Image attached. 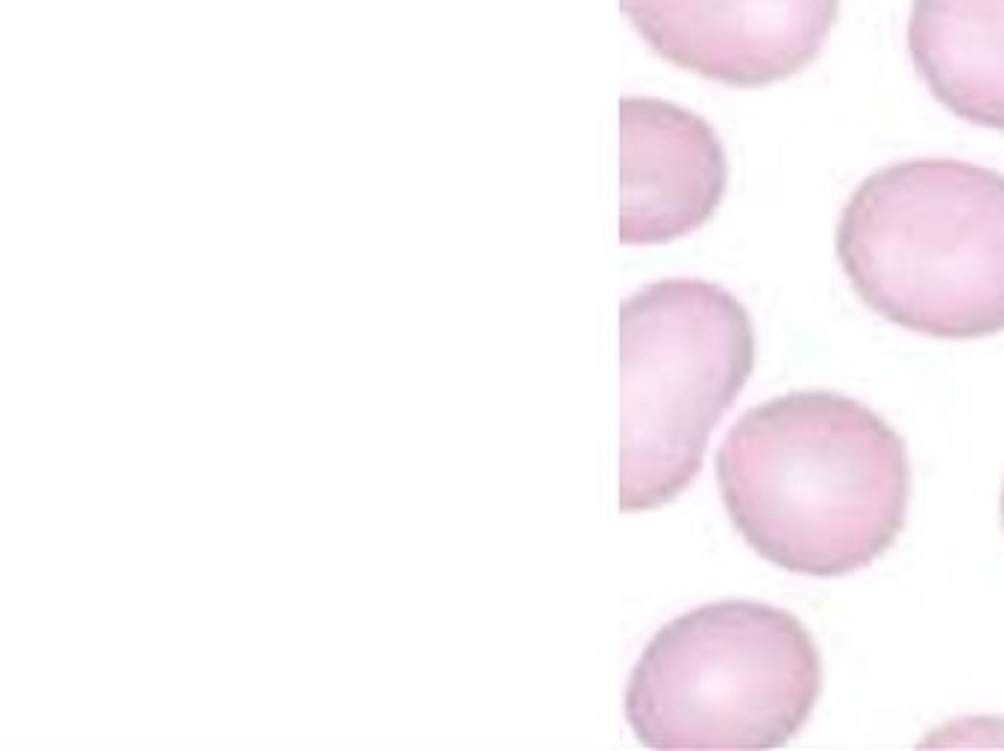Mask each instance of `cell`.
Instances as JSON below:
<instances>
[{"label": "cell", "mask_w": 1004, "mask_h": 751, "mask_svg": "<svg viewBox=\"0 0 1004 751\" xmlns=\"http://www.w3.org/2000/svg\"><path fill=\"white\" fill-rule=\"evenodd\" d=\"M907 53L937 103L1004 130V0H913Z\"/></svg>", "instance_id": "cell-7"}, {"label": "cell", "mask_w": 1004, "mask_h": 751, "mask_svg": "<svg viewBox=\"0 0 1004 751\" xmlns=\"http://www.w3.org/2000/svg\"><path fill=\"white\" fill-rule=\"evenodd\" d=\"M716 481L734 528L763 561L822 579L884 555L911 499L902 438L828 391L746 411L716 452Z\"/></svg>", "instance_id": "cell-1"}, {"label": "cell", "mask_w": 1004, "mask_h": 751, "mask_svg": "<svg viewBox=\"0 0 1004 751\" xmlns=\"http://www.w3.org/2000/svg\"><path fill=\"white\" fill-rule=\"evenodd\" d=\"M837 256L860 300L902 329L1004 332V173L961 159L875 170L843 209Z\"/></svg>", "instance_id": "cell-2"}, {"label": "cell", "mask_w": 1004, "mask_h": 751, "mask_svg": "<svg viewBox=\"0 0 1004 751\" xmlns=\"http://www.w3.org/2000/svg\"><path fill=\"white\" fill-rule=\"evenodd\" d=\"M658 59L731 89H763L808 68L840 0H617Z\"/></svg>", "instance_id": "cell-5"}, {"label": "cell", "mask_w": 1004, "mask_h": 751, "mask_svg": "<svg viewBox=\"0 0 1004 751\" xmlns=\"http://www.w3.org/2000/svg\"><path fill=\"white\" fill-rule=\"evenodd\" d=\"M729 182L720 136L661 98L620 100V241L667 244L714 217Z\"/></svg>", "instance_id": "cell-6"}, {"label": "cell", "mask_w": 1004, "mask_h": 751, "mask_svg": "<svg viewBox=\"0 0 1004 751\" xmlns=\"http://www.w3.org/2000/svg\"><path fill=\"white\" fill-rule=\"evenodd\" d=\"M819 687V652L796 616L714 602L655 634L628 681L626 719L649 748L761 751L805 725Z\"/></svg>", "instance_id": "cell-3"}, {"label": "cell", "mask_w": 1004, "mask_h": 751, "mask_svg": "<svg viewBox=\"0 0 1004 751\" xmlns=\"http://www.w3.org/2000/svg\"><path fill=\"white\" fill-rule=\"evenodd\" d=\"M752 361V320L720 285L667 279L620 305L623 511H652L691 485Z\"/></svg>", "instance_id": "cell-4"}, {"label": "cell", "mask_w": 1004, "mask_h": 751, "mask_svg": "<svg viewBox=\"0 0 1004 751\" xmlns=\"http://www.w3.org/2000/svg\"><path fill=\"white\" fill-rule=\"evenodd\" d=\"M1001 514H1004V496H1001Z\"/></svg>", "instance_id": "cell-8"}]
</instances>
